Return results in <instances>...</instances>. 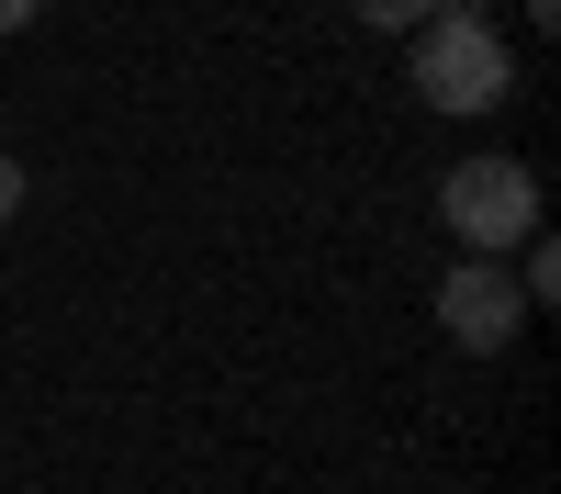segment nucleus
<instances>
[{
    "instance_id": "f03ea898",
    "label": "nucleus",
    "mask_w": 561,
    "mask_h": 494,
    "mask_svg": "<svg viewBox=\"0 0 561 494\" xmlns=\"http://www.w3.org/2000/svg\"><path fill=\"white\" fill-rule=\"evenodd\" d=\"M404 79L427 113H494L517 90V57H505L494 23H427V34H404Z\"/></svg>"
},
{
    "instance_id": "f257e3e1",
    "label": "nucleus",
    "mask_w": 561,
    "mask_h": 494,
    "mask_svg": "<svg viewBox=\"0 0 561 494\" xmlns=\"http://www.w3.org/2000/svg\"><path fill=\"white\" fill-rule=\"evenodd\" d=\"M438 225L460 237V259H505L539 237V169L528 158H460L438 180Z\"/></svg>"
},
{
    "instance_id": "0eeeda50",
    "label": "nucleus",
    "mask_w": 561,
    "mask_h": 494,
    "mask_svg": "<svg viewBox=\"0 0 561 494\" xmlns=\"http://www.w3.org/2000/svg\"><path fill=\"white\" fill-rule=\"evenodd\" d=\"M438 23H483V0H438Z\"/></svg>"
},
{
    "instance_id": "39448f33",
    "label": "nucleus",
    "mask_w": 561,
    "mask_h": 494,
    "mask_svg": "<svg viewBox=\"0 0 561 494\" xmlns=\"http://www.w3.org/2000/svg\"><path fill=\"white\" fill-rule=\"evenodd\" d=\"M23 214V158H0V225Z\"/></svg>"
},
{
    "instance_id": "20e7f679",
    "label": "nucleus",
    "mask_w": 561,
    "mask_h": 494,
    "mask_svg": "<svg viewBox=\"0 0 561 494\" xmlns=\"http://www.w3.org/2000/svg\"><path fill=\"white\" fill-rule=\"evenodd\" d=\"M348 12H359L370 34H427V23H438V0H348Z\"/></svg>"
},
{
    "instance_id": "423d86ee",
    "label": "nucleus",
    "mask_w": 561,
    "mask_h": 494,
    "mask_svg": "<svg viewBox=\"0 0 561 494\" xmlns=\"http://www.w3.org/2000/svg\"><path fill=\"white\" fill-rule=\"evenodd\" d=\"M34 12H45V0H0V34H34Z\"/></svg>"
},
{
    "instance_id": "7ed1b4c3",
    "label": "nucleus",
    "mask_w": 561,
    "mask_h": 494,
    "mask_svg": "<svg viewBox=\"0 0 561 494\" xmlns=\"http://www.w3.org/2000/svg\"><path fill=\"white\" fill-rule=\"evenodd\" d=\"M438 326L472 348V359H494V348H517V326H528V292H517V269L505 259H460L449 282H438Z\"/></svg>"
}]
</instances>
